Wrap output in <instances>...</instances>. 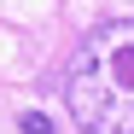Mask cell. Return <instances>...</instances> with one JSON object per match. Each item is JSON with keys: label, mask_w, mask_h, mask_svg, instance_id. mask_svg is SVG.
Listing matches in <instances>:
<instances>
[{"label": "cell", "mask_w": 134, "mask_h": 134, "mask_svg": "<svg viewBox=\"0 0 134 134\" xmlns=\"http://www.w3.org/2000/svg\"><path fill=\"white\" fill-rule=\"evenodd\" d=\"M64 105L82 134H134V18H117L76 47Z\"/></svg>", "instance_id": "6da1fadb"}, {"label": "cell", "mask_w": 134, "mask_h": 134, "mask_svg": "<svg viewBox=\"0 0 134 134\" xmlns=\"http://www.w3.org/2000/svg\"><path fill=\"white\" fill-rule=\"evenodd\" d=\"M18 128H24V134H58L47 111H24V117H18Z\"/></svg>", "instance_id": "7a4b0ae2"}]
</instances>
